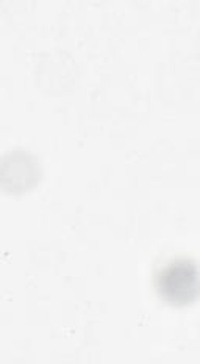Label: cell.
I'll return each instance as SVG.
<instances>
[{
    "instance_id": "obj_1",
    "label": "cell",
    "mask_w": 200,
    "mask_h": 364,
    "mask_svg": "<svg viewBox=\"0 0 200 364\" xmlns=\"http://www.w3.org/2000/svg\"><path fill=\"white\" fill-rule=\"evenodd\" d=\"M155 289L172 306H188L200 299V269L189 259H174L157 272Z\"/></svg>"
},
{
    "instance_id": "obj_2",
    "label": "cell",
    "mask_w": 200,
    "mask_h": 364,
    "mask_svg": "<svg viewBox=\"0 0 200 364\" xmlns=\"http://www.w3.org/2000/svg\"><path fill=\"white\" fill-rule=\"evenodd\" d=\"M11 162V168H13V176L11 179L5 181L4 186L6 184H13V192H22L21 188V179L22 184H24L26 192L28 188H32L38 179H40V166L36 165L32 157L24 153H14L13 159L6 157Z\"/></svg>"
}]
</instances>
